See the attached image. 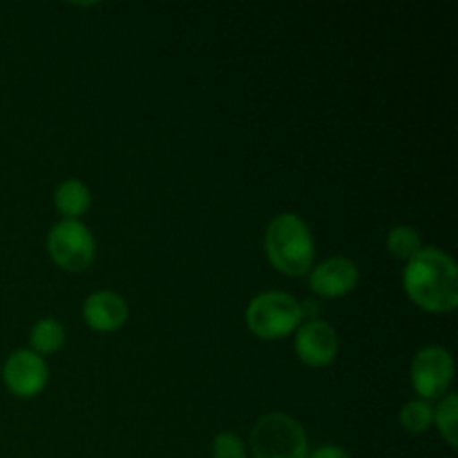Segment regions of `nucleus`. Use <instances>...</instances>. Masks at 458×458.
I'll return each mask as SVG.
<instances>
[{
	"label": "nucleus",
	"instance_id": "0eeeda50",
	"mask_svg": "<svg viewBox=\"0 0 458 458\" xmlns=\"http://www.w3.org/2000/svg\"><path fill=\"white\" fill-rule=\"evenodd\" d=\"M47 362L31 349H18L3 365L4 387L16 398H36L47 387Z\"/></svg>",
	"mask_w": 458,
	"mask_h": 458
},
{
	"label": "nucleus",
	"instance_id": "7ed1b4c3",
	"mask_svg": "<svg viewBox=\"0 0 458 458\" xmlns=\"http://www.w3.org/2000/svg\"><path fill=\"white\" fill-rule=\"evenodd\" d=\"M253 458H309V438L302 425L289 414H264L250 429Z\"/></svg>",
	"mask_w": 458,
	"mask_h": 458
},
{
	"label": "nucleus",
	"instance_id": "4468645a",
	"mask_svg": "<svg viewBox=\"0 0 458 458\" xmlns=\"http://www.w3.org/2000/svg\"><path fill=\"white\" fill-rule=\"evenodd\" d=\"M456 419H458V396L454 392H447L445 396L441 398L437 410H434V425H437L441 438L452 447V450H456L458 447Z\"/></svg>",
	"mask_w": 458,
	"mask_h": 458
},
{
	"label": "nucleus",
	"instance_id": "1a4fd4ad",
	"mask_svg": "<svg viewBox=\"0 0 458 458\" xmlns=\"http://www.w3.org/2000/svg\"><path fill=\"white\" fill-rule=\"evenodd\" d=\"M360 282V268L349 258H329L309 271V289L322 300L344 298Z\"/></svg>",
	"mask_w": 458,
	"mask_h": 458
},
{
	"label": "nucleus",
	"instance_id": "f8f14e48",
	"mask_svg": "<svg viewBox=\"0 0 458 458\" xmlns=\"http://www.w3.org/2000/svg\"><path fill=\"white\" fill-rule=\"evenodd\" d=\"M30 344L31 352L38 356H49V353L61 352L65 344V329L56 318H40L30 331Z\"/></svg>",
	"mask_w": 458,
	"mask_h": 458
},
{
	"label": "nucleus",
	"instance_id": "39448f33",
	"mask_svg": "<svg viewBox=\"0 0 458 458\" xmlns=\"http://www.w3.org/2000/svg\"><path fill=\"white\" fill-rule=\"evenodd\" d=\"M47 253L58 268L70 273L85 271L97 258V240L79 219H63L49 231Z\"/></svg>",
	"mask_w": 458,
	"mask_h": 458
},
{
	"label": "nucleus",
	"instance_id": "20e7f679",
	"mask_svg": "<svg viewBox=\"0 0 458 458\" xmlns=\"http://www.w3.org/2000/svg\"><path fill=\"white\" fill-rule=\"evenodd\" d=\"M246 325L259 340H280L302 325L300 302L284 291H264L246 307Z\"/></svg>",
	"mask_w": 458,
	"mask_h": 458
},
{
	"label": "nucleus",
	"instance_id": "2eb2a0df",
	"mask_svg": "<svg viewBox=\"0 0 458 458\" xmlns=\"http://www.w3.org/2000/svg\"><path fill=\"white\" fill-rule=\"evenodd\" d=\"M401 428L410 434H425L434 425V407L425 401H410L403 405L401 414Z\"/></svg>",
	"mask_w": 458,
	"mask_h": 458
},
{
	"label": "nucleus",
	"instance_id": "9b49d317",
	"mask_svg": "<svg viewBox=\"0 0 458 458\" xmlns=\"http://www.w3.org/2000/svg\"><path fill=\"white\" fill-rule=\"evenodd\" d=\"M89 204H92V195L81 179H65L56 186L54 206L65 219H79L81 215L88 213Z\"/></svg>",
	"mask_w": 458,
	"mask_h": 458
},
{
	"label": "nucleus",
	"instance_id": "f03ea898",
	"mask_svg": "<svg viewBox=\"0 0 458 458\" xmlns=\"http://www.w3.org/2000/svg\"><path fill=\"white\" fill-rule=\"evenodd\" d=\"M264 250L271 267L289 277L309 276L316 259L311 228L295 213H282L268 222L264 233Z\"/></svg>",
	"mask_w": 458,
	"mask_h": 458
},
{
	"label": "nucleus",
	"instance_id": "dca6fc26",
	"mask_svg": "<svg viewBox=\"0 0 458 458\" xmlns=\"http://www.w3.org/2000/svg\"><path fill=\"white\" fill-rule=\"evenodd\" d=\"M210 458H246V445L235 432H219L210 445Z\"/></svg>",
	"mask_w": 458,
	"mask_h": 458
},
{
	"label": "nucleus",
	"instance_id": "423d86ee",
	"mask_svg": "<svg viewBox=\"0 0 458 458\" xmlns=\"http://www.w3.org/2000/svg\"><path fill=\"white\" fill-rule=\"evenodd\" d=\"M411 387L419 401H441L454 380V360L447 349L423 347L411 362Z\"/></svg>",
	"mask_w": 458,
	"mask_h": 458
},
{
	"label": "nucleus",
	"instance_id": "9d476101",
	"mask_svg": "<svg viewBox=\"0 0 458 458\" xmlns=\"http://www.w3.org/2000/svg\"><path fill=\"white\" fill-rule=\"evenodd\" d=\"M128 316L130 311L125 300L112 291H97L83 304V320L88 322L89 329L98 334L119 331L128 322Z\"/></svg>",
	"mask_w": 458,
	"mask_h": 458
},
{
	"label": "nucleus",
	"instance_id": "6e6552de",
	"mask_svg": "<svg viewBox=\"0 0 458 458\" xmlns=\"http://www.w3.org/2000/svg\"><path fill=\"white\" fill-rule=\"evenodd\" d=\"M293 349L300 360L309 367H327L335 360L340 349L338 334L325 320H307L295 329Z\"/></svg>",
	"mask_w": 458,
	"mask_h": 458
},
{
	"label": "nucleus",
	"instance_id": "f3484780",
	"mask_svg": "<svg viewBox=\"0 0 458 458\" xmlns=\"http://www.w3.org/2000/svg\"><path fill=\"white\" fill-rule=\"evenodd\" d=\"M309 458H352L347 450L338 445H320L318 450L309 452Z\"/></svg>",
	"mask_w": 458,
	"mask_h": 458
},
{
	"label": "nucleus",
	"instance_id": "ddd939ff",
	"mask_svg": "<svg viewBox=\"0 0 458 458\" xmlns=\"http://www.w3.org/2000/svg\"><path fill=\"white\" fill-rule=\"evenodd\" d=\"M420 249H423V240H420L419 231L414 226L401 224V226H394L387 233V250L392 258L410 262L411 258L420 253Z\"/></svg>",
	"mask_w": 458,
	"mask_h": 458
},
{
	"label": "nucleus",
	"instance_id": "f257e3e1",
	"mask_svg": "<svg viewBox=\"0 0 458 458\" xmlns=\"http://www.w3.org/2000/svg\"><path fill=\"white\" fill-rule=\"evenodd\" d=\"M403 286L411 302L428 313H450L458 307L456 262L434 246H423L407 262Z\"/></svg>",
	"mask_w": 458,
	"mask_h": 458
}]
</instances>
